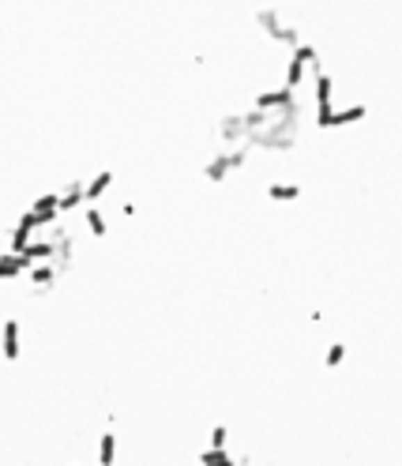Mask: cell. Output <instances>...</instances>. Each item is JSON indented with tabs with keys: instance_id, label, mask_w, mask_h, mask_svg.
I'll use <instances>...</instances> for the list:
<instances>
[{
	"instance_id": "6da1fadb",
	"label": "cell",
	"mask_w": 402,
	"mask_h": 466,
	"mask_svg": "<svg viewBox=\"0 0 402 466\" xmlns=\"http://www.w3.org/2000/svg\"><path fill=\"white\" fill-rule=\"evenodd\" d=\"M0 346H4L8 361L23 357V328H19V320H4V328H0Z\"/></svg>"
},
{
	"instance_id": "7a4b0ae2",
	"label": "cell",
	"mask_w": 402,
	"mask_h": 466,
	"mask_svg": "<svg viewBox=\"0 0 402 466\" xmlns=\"http://www.w3.org/2000/svg\"><path fill=\"white\" fill-rule=\"evenodd\" d=\"M113 459H117V436L102 433L98 436V466H113Z\"/></svg>"
}]
</instances>
